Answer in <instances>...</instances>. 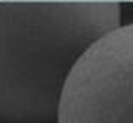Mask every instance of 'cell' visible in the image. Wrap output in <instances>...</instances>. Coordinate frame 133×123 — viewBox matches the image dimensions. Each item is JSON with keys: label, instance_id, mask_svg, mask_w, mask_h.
<instances>
[{"label": "cell", "instance_id": "obj_1", "mask_svg": "<svg viewBox=\"0 0 133 123\" xmlns=\"http://www.w3.org/2000/svg\"><path fill=\"white\" fill-rule=\"evenodd\" d=\"M0 114L57 118L73 64L121 25V5L110 0H0Z\"/></svg>", "mask_w": 133, "mask_h": 123}, {"label": "cell", "instance_id": "obj_2", "mask_svg": "<svg viewBox=\"0 0 133 123\" xmlns=\"http://www.w3.org/2000/svg\"><path fill=\"white\" fill-rule=\"evenodd\" d=\"M57 123H133V21L98 38L73 64Z\"/></svg>", "mask_w": 133, "mask_h": 123}]
</instances>
